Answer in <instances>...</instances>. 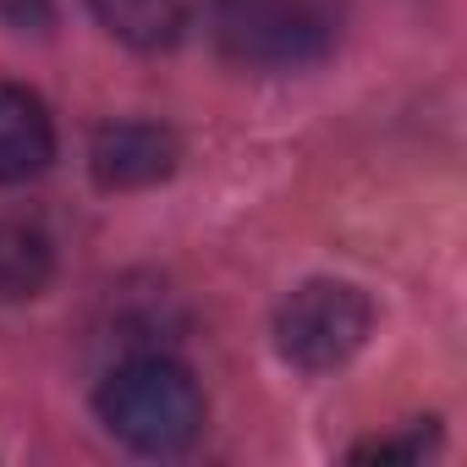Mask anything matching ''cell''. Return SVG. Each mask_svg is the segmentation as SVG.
Wrapping results in <instances>:
<instances>
[{
    "instance_id": "cell-2",
    "label": "cell",
    "mask_w": 467,
    "mask_h": 467,
    "mask_svg": "<svg viewBox=\"0 0 467 467\" xmlns=\"http://www.w3.org/2000/svg\"><path fill=\"white\" fill-rule=\"evenodd\" d=\"M220 56L248 72H297L336 50L347 0H209Z\"/></svg>"
},
{
    "instance_id": "cell-6",
    "label": "cell",
    "mask_w": 467,
    "mask_h": 467,
    "mask_svg": "<svg viewBox=\"0 0 467 467\" xmlns=\"http://www.w3.org/2000/svg\"><path fill=\"white\" fill-rule=\"evenodd\" d=\"M94 17L132 50H171L182 45L198 17L209 12V0H88Z\"/></svg>"
},
{
    "instance_id": "cell-1",
    "label": "cell",
    "mask_w": 467,
    "mask_h": 467,
    "mask_svg": "<svg viewBox=\"0 0 467 467\" xmlns=\"http://www.w3.org/2000/svg\"><path fill=\"white\" fill-rule=\"evenodd\" d=\"M94 407H99V423L121 445H132L143 456L187 451L198 440V429H203V390H198V379L182 363L160 358V352H138V358L116 363L105 374Z\"/></svg>"
},
{
    "instance_id": "cell-3",
    "label": "cell",
    "mask_w": 467,
    "mask_h": 467,
    "mask_svg": "<svg viewBox=\"0 0 467 467\" xmlns=\"http://www.w3.org/2000/svg\"><path fill=\"white\" fill-rule=\"evenodd\" d=\"M374 330V303L352 281H303L275 308V347L303 374H330L363 352Z\"/></svg>"
},
{
    "instance_id": "cell-8",
    "label": "cell",
    "mask_w": 467,
    "mask_h": 467,
    "mask_svg": "<svg viewBox=\"0 0 467 467\" xmlns=\"http://www.w3.org/2000/svg\"><path fill=\"white\" fill-rule=\"evenodd\" d=\"M429 440H434V434L412 429V434H401V440H368V445H358L352 456H379V462H390V456H423Z\"/></svg>"
},
{
    "instance_id": "cell-9",
    "label": "cell",
    "mask_w": 467,
    "mask_h": 467,
    "mask_svg": "<svg viewBox=\"0 0 467 467\" xmlns=\"http://www.w3.org/2000/svg\"><path fill=\"white\" fill-rule=\"evenodd\" d=\"M0 17L12 28H39L50 17V0H0Z\"/></svg>"
},
{
    "instance_id": "cell-5",
    "label": "cell",
    "mask_w": 467,
    "mask_h": 467,
    "mask_svg": "<svg viewBox=\"0 0 467 467\" xmlns=\"http://www.w3.org/2000/svg\"><path fill=\"white\" fill-rule=\"evenodd\" d=\"M50 160H56V121L45 99L0 78V187L39 176Z\"/></svg>"
},
{
    "instance_id": "cell-7",
    "label": "cell",
    "mask_w": 467,
    "mask_h": 467,
    "mask_svg": "<svg viewBox=\"0 0 467 467\" xmlns=\"http://www.w3.org/2000/svg\"><path fill=\"white\" fill-rule=\"evenodd\" d=\"M56 275V243L34 220H0V303H28Z\"/></svg>"
},
{
    "instance_id": "cell-4",
    "label": "cell",
    "mask_w": 467,
    "mask_h": 467,
    "mask_svg": "<svg viewBox=\"0 0 467 467\" xmlns=\"http://www.w3.org/2000/svg\"><path fill=\"white\" fill-rule=\"evenodd\" d=\"M176 160H182V149L160 121H110L88 143V171L110 192L154 187V182H165L176 171Z\"/></svg>"
}]
</instances>
